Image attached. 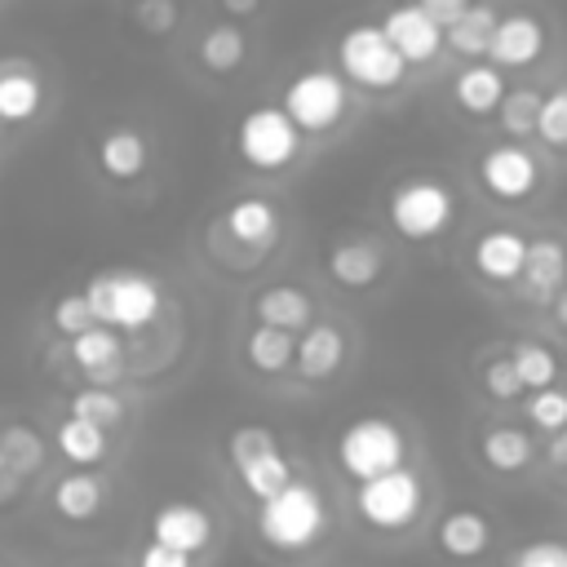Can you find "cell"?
<instances>
[{
    "label": "cell",
    "mask_w": 567,
    "mask_h": 567,
    "mask_svg": "<svg viewBox=\"0 0 567 567\" xmlns=\"http://www.w3.org/2000/svg\"><path fill=\"white\" fill-rule=\"evenodd\" d=\"M461 217V195L439 173H408L385 195V221L403 244H439Z\"/></svg>",
    "instance_id": "obj_2"
},
{
    "label": "cell",
    "mask_w": 567,
    "mask_h": 567,
    "mask_svg": "<svg viewBox=\"0 0 567 567\" xmlns=\"http://www.w3.org/2000/svg\"><path fill=\"white\" fill-rule=\"evenodd\" d=\"M18 483H22V478L9 470V461H4V452H0V501H9V496L18 492Z\"/></svg>",
    "instance_id": "obj_46"
},
{
    "label": "cell",
    "mask_w": 567,
    "mask_h": 567,
    "mask_svg": "<svg viewBox=\"0 0 567 567\" xmlns=\"http://www.w3.org/2000/svg\"><path fill=\"white\" fill-rule=\"evenodd\" d=\"M536 142L549 146V151H567V89H554V93L540 97Z\"/></svg>",
    "instance_id": "obj_37"
},
{
    "label": "cell",
    "mask_w": 567,
    "mask_h": 567,
    "mask_svg": "<svg viewBox=\"0 0 567 567\" xmlns=\"http://www.w3.org/2000/svg\"><path fill=\"white\" fill-rule=\"evenodd\" d=\"M478 461L501 474V478H518L536 465V439L527 425H514V421H487L478 430Z\"/></svg>",
    "instance_id": "obj_22"
},
{
    "label": "cell",
    "mask_w": 567,
    "mask_h": 567,
    "mask_svg": "<svg viewBox=\"0 0 567 567\" xmlns=\"http://www.w3.org/2000/svg\"><path fill=\"white\" fill-rule=\"evenodd\" d=\"M49 319H53V332H62L66 341H71V337H80V332H89V328L97 323V319H93V310H89V297H84V288H75V292H62V297L53 301Z\"/></svg>",
    "instance_id": "obj_38"
},
{
    "label": "cell",
    "mask_w": 567,
    "mask_h": 567,
    "mask_svg": "<svg viewBox=\"0 0 567 567\" xmlns=\"http://www.w3.org/2000/svg\"><path fill=\"white\" fill-rule=\"evenodd\" d=\"M354 518L377 536H408L425 509H430V478L408 461L403 470H390L381 478L354 483Z\"/></svg>",
    "instance_id": "obj_4"
},
{
    "label": "cell",
    "mask_w": 567,
    "mask_h": 567,
    "mask_svg": "<svg viewBox=\"0 0 567 567\" xmlns=\"http://www.w3.org/2000/svg\"><path fill=\"white\" fill-rule=\"evenodd\" d=\"M514 288L532 310H549L554 297L567 288V244L558 235H536L527 244V266Z\"/></svg>",
    "instance_id": "obj_19"
},
{
    "label": "cell",
    "mask_w": 567,
    "mask_h": 567,
    "mask_svg": "<svg viewBox=\"0 0 567 567\" xmlns=\"http://www.w3.org/2000/svg\"><path fill=\"white\" fill-rule=\"evenodd\" d=\"M509 363H514V372H518V381H523L527 394H532V390H549V385H558V377H563L558 350L545 346V341H532V337L509 346Z\"/></svg>",
    "instance_id": "obj_31"
},
{
    "label": "cell",
    "mask_w": 567,
    "mask_h": 567,
    "mask_svg": "<svg viewBox=\"0 0 567 567\" xmlns=\"http://www.w3.org/2000/svg\"><path fill=\"white\" fill-rule=\"evenodd\" d=\"M545 456H549V465H558V470L567 465V430L549 439V447H545Z\"/></svg>",
    "instance_id": "obj_44"
},
{
    "label": "cell",
    "mask_w": 567,
    "mask_h": 567,
    "mask_svg": "<svg viewBox=\"0 0 567 567\" xmlns=\"http://www.w3.org/2000/svg\"><path fill=\"white\" fill-rule=\"evenodd\" d=\"M53 452L62 461H71L75 470H93L106 461L111 452V434L93 421H80V416H62L58 430H53Z\"/></svg>",
    "instance_id": "obj_30"
},
{
    "label": "cell",
    "mask_w": 567,
    "mask_h": 567,
    "mask_svg": "<svg viewBox=\"0 0 567 567\" xmlns=\"http://www.w3.org/2000/svg\"><path fill=\"white\" fill-rule=\"evenodd\" d=\"M496 22H501L496 4H492V0H474V4L443 31V49L456 53L461 62H478V58H487V49H492Z\"/></svg>",
    "instance_id": "obj_28"
},
{
    "label": "cell",
    "mask_w": 567,
    "mask_h": 567,
    "mask_svg": "<svg viewBox=\"0 0 567 567\" xmlns=\"http://www.w3.org/2000/svg\"><path fill=\"white\" fill-rule=\"evenodd\" d=\"M84 297L93 319L115 332H142L164 315V288L146 270H97L84 284Z\"/></svg>",
    "instance_id": "obj_6"
},
{
    "label": "cell",
    "mask_w": 567,
    "mask_h": 567,
    "mask_svg": "<svg viewBox=\"0 0 567 567\" xmlns=\"http://www.w3.org/2000/svg\"><path fill=\"white\" fill-rule=\"evenodd\" d=\"M301 128L279 102H257L235 120V155L252 173H288L301 159Z\"/></svg>",
    "instance_id": "obj_9"
},
{
    "label": "cell",
    "mask_w": 567,
    "mask_h": 567,
    "mask_svg": "<svg viewBox=\"0 0 567 567\" xmlns=\"http://www.w3.org/2000/svg\"><path fill=\"white\" fill-rule=\"evenodd\" d=\"M527 244L532 239L523 230H514V226H487V230H478L470 239V252H465L470 275L478 284H487V288H514L518 275H523V266H527Z\"/></svg>",
    "instance_id": "obj_13"
},
{
    "label": "cell",
    "mask_w": 567,
    "mask_h": 567,
    "mask_svg": "<svg viewBox=\"0 0 567 567\" xmlns=\"http://www.w3.org/2000/svg\"><path fill=\"white\" fill-rule=\"evenodd\" d=\"M217 230L248 257H261L270 252L279 239H284V208L270 199V195H235L221 217H217Z\"/></svg>",
    "instance_id": "obj_12"
},
{
    "label": "cell",
    "mask_w": 567,
    "mask_h": 567,
    "mask_svg": "<svg viewBox=\"0 0 567 567\" xmlns=\"http://www.w3.org/2000/svg\"><path fill=\"white\" fill-rule=\"evenodd\" d=\"M137 567H195V558H186V554H177V549H168V545L146 540V545L137 549Z\"/></svg>",
    "instance_id": "obj_41"
},
{
    "label": "cell",
    "mask_w": 567,
    "mask_h": 567,
    "mask_svg": "<svg viewBox=\"0 0 567 567\" xmlns=\"http://www.w3.org/2000/svg\"><path fill=\"white\" fill-rule=\"evenodd\" d=\"M44 80L27 58L0 62V124H31L44 111Z\"/></svg>",
    "instance_id": "obj_25"
},
{
    "label": "cell",
    "mask_w": 567,
    "mask_h": 567,
    "mask_svg": "<svg viewBox=\"0 0 567 567\" xmlns=\"http://www.w3.org/2000/svg\"><path fill=\"white\" fill-rule=\"evenodd\" d=\"M66 416H80V421H93V425L111 430V425H120L128 416V403L111 385H80L66 399Z\"/></svg>",
    "instance_id": "obj_33"
},
{
    "label": "cell",
    "mask_w": 567,
    "mask_h": 567,
    "mask_svg": "<svg viewBox=\"0 0 567 567\" xmlns=\"http://www.w3.org/2000/svg\"><path fill=\"white\" fill-rule=\"evenodd\" d=\"M545 49H549L545 18L532 13V9H509V13H501V22H496L487 62L501 66V71H527V66H536V62L545 58Z\"/></svg>",
    "instance_id": "obj_14"
},
{
    "label": "cell",
    "mask_w": 567,
    "mask_h": 567,
    "mask_svg": "<svg viewBox=\"0 0 567 567\" xmlns=\"http://www.w3.org/2000/svg\"><path fill=\"white\" fill-rule=\"evenodd\" d=\"M221 4V13L230 18V22H244V18H252L257 9H261V0H217Z\"/></svg>",
    "instance_id": "obj_43"
},
{
    "label": "cell",
    "mask_w": 567,
    "mask_h": 567,
    "mask_svg": "<svg viewBox=\"0 0 567 567\" xmlns=\"http://www.w3.org/2000/svg\"><path fill=\"white\" fill-rule=\"evenodd\" d=\"M540 89L523 84V89H509L505 102L496 106V128L509 137V142H532L536 137V115H540Z\"/></svg>",
    "instance_id": "obj_32"
},
{
    "label": "cell",
    "mask_w": 567,
    "mask_h": 567,
    "mask_svg": "<svg viewBox=\"0 0 567 567\" xmlns=\"http://www.w3.org/2000/svg\"><path fill=\"white\" fill-rule=\"evenodd\" d=\"M332 461L350 483H368V478H381L390 470H403L412 461V443H408V434L394 416L363 412V416H350L337 430Z\"/></svg>",
    "instance_id": "obj_3"
},
{
    "label": "cell",
    "mask_w": 567,
    "mask_h": 567,
    "mask_svg": "<svg viewBox=\"0 0 567 567\" xmlns=\"http://www.w3.org/2000/svg\"><path fill=\"white\" fill-rule=\"evenodd\" d=\"M195 62L208 75H235L248 62V31L239 22H208L195 40Z\"/></svg>",
    "instance_id": "obj_27"
},
{
    "label": "cell",
    "mask_w": 567,
    "mask_h": 567,
    "mask_svg": "<svg viewBox=\"0 0 567 567\" xmlns=\"http://www.w3.org/2000/svg\"><path fill=\"white\" fill-rule=\"evenodd\" d=\"M279 106L292 115L301 137H332L354 111V89L346 84V75L337 66L306 62L284 80Z\"/></svg>",
    "instance_id": "obj_5"
},
{
    "label": "cell",
    "mask_w": 567,
    "mask_h": 567,
    "mask_svg": "<svg viewBox=\"0 0 567 567\" xmlns=\"http://www.w3.org/2000/svg\"><path fill=\"white\" fill-rule=\"evenodd\" d=\"M381 31L390 35V44L399 49V58L416 71V66H430L439 62L447 49H443V27L434 18H425L412 0H399L381 13Z\"/></svg>",
    "instance_id": "obj_16"
},
{
    "label": "cell",
    "mask_w": 567,
    "mask_h": 567,
    "mask_svg": "<svg viewBox=\"0 0 567 567\" xmlns=\"http://www.w3.org/2000/svg\"><path fill=\"white\" fill-rule=\"evenodd\" d=\"M244 363L261 377H284L292 372V354H297V337L284 328H266V323H248L244 332Z\"/></svg>",
    "instance_id": "obj_29"
},
{
    "label": "cell",
    "mask_w": 567,
    "mask_h": 567,
    "mask_svg": "<svg viewBox=\"0 0 567 567\" xmlns=\"http://www.w3.org/2000/svg\"><path fill=\"white\" fill-rule=\"evenodd\" d=\"M390 248L377 235H337L323 252V275L341 292H368L390 275Z\"/></svg>",
    "instance_id": "obj_11"
},
{
    "label": "cell",
    "mask_w": 567,
    "mask_h": 567,
    "mask_svg": "<svg viewBox=\"0 0 567 567\" xmlns=\"http://www.w3.org/2000/svg\"><path fill=\"white\" fill-rule=\"evenodd\" d=\"M226 461H230V474H235L239 492L252 496L257 505L270 501L275 492H284L297 478L279 434L270 425H261V421H239L226 434Z\"/></svg>",
    "instance_id": "obj_7"
},
{
    "label": "cell",
    "mask_w": 567,
    "mask_h": 567,
    "mask_svg": "<svg viewBox=\"0 0 567 567\" xmlns=\"http://www.w3.org/2000/svg\"><path fill=\"white\" fill-rule=\"evenodd\" d=\"M496 545V527L478 505H456L434 523V549L447 563H478Z\"/></svg>",
    "instance_id": "obj_18"
},
{
    "label": "cell",
    "mask_w": 567,
    "mask_h": 567,
    "mask_svg": "<svg viewBox=\"0 0 567 567\" xmlns=\"http://www.w3.org/2000/svg\"><path fill=\"white\" fill-rule=\"evenodd\" d=\"M151 540L195 558V554H204L213 545V514L199 501H190V496L159 501L151 509Z\"/></svg>",
    "instance_id": "obj_15"
},
{
    "label": "cell",
    "mask_w": 567,
    "mask_h": 567,
    "mask_svg": "<svg viewBox=\"0 0 567 567\" xmlns=\"http://www.w3.org/2000/svg\"><path fill=\"white\" fill-rule=\"evenodd\" d=\"M350 359V337L337 319H315L301 337H297V354H292V377H301L306 385H323L332 381Z\"/></svg>",
    "instance_id": "obj_17"
},
{
    "label": "cell",
    "mask_w": 567,
    "mask_h": 567,
    "mask_svg": "<svg viewBox=\"0 0 567 567\" xmlns=\"http://www.w3.org/2000/svg\"><path fill=\"white\" fill-rule=\"evenodd\" d=\"M505 93H509V80H505V71L492 66L487 58L461 62V71L452 75V102H456V111L470 115V120H492L496 106L505 102Z\"/></svg>",
    "instance_id": "obj_23"
},
{
    "label": "cell",
    "mask_w": 567,
    "mask_h": 567,
    "mask_svg": "<svg viewBox=\"0 0 567 567\" xmlns=\"http://www.w3.org/2000/svg\"><path fill=\"white\" fill-rule=\"evenodd\" d=\"M248 310H252V323L284 328V332H292V337H301V332L319 319V301H315V292L301 288V284H288V279L257 288V292L248 297Z\"/></svg>",
    "instance_id": "obj_20"
},
{
    "label": "cell",
    "mask_w": 567,
    "mask_h": 567,
    "mask_svg": "<svg viewBox=\"0 0 567 567\" xmlns=\"http://www.w3.org/2000/svg\"><path fill=\"white\" fill-rule=\"evenodd\" d=\"M478 385H483V394L492 403H518V399H527V390H523V381H518V372L509 363V350L505 354H487L478 363Z\"/></svg>",
    "instance_id": "obj_36"
},
{
    "label": "cell",
    "mask_w": 567,
    "mask_h": 567,
    "mask_svg": "<svg viewBox=\"0 0 567 567\" xmlns=\"http://www.w3.org/2000/svg\"><path fill=\"white\" fill-rule=\"evenodd\" d=\"M128 18H133V27L146 31V35H168V31H177V22H182V4H177V0H133V4H128Z\"/></svg>",
    "instance_id": "obj_39"
},
{
    "label": "cell",
    "mask_w": 567,
    "mask_h": 567,
    "mask_svg": "<svg viewBox=\"0 0 567 567\" xmlns=\"http://www.w3.org/2000/svg\"><path fill=\"white\" fill-rule=\"evenodd\" d=\"M93 164H97V173H102L106 182L133 186V182L151 168V142H146L142 128L115 124V128H106V133L93 142Z\"/></svg>",
    "instance_id": "obj_21"
},
{
    "label": "cell",
    "mask_w": 567,
    "mask_h": 567,
    "mask_svg": "<svg viewBox=\"0 0 567 567\" xmlns=\"http://www.w3.org/2000/svg\"><path fill=\"white\" fill-rule=\"evenodd\" d=\"M474 182L496 204H523L540 190V155L527 142H487L474 159Z\"/></svg>",
    "instance_id": "obj_10"
},
{
    "label": "cell",
    "mask_w": 567,
    "mask_h": 567,
    "mask_svg": "<svg viewBox=\"0 0 567 567\" xmlns=\"http://www.w3.org/2000/svg\"><path fill=\"white\" fill-rule=\"evenodd\" d=\"M106 496H111V487H106V478L97 470H71V474H62L53 483L49 505L66 523H93L106 509Z\"/></svg>",
    "instance_id": "obj_26"
},
{
    "label": "cell",
    "mask_w": 567,
    "mask_h": 567,
    "mask_svg": "<svg viewBox=\"0 0 567 567\" xmlns=\"http://www.w3.org/2000/svg\"><path fill=\"white\" fill-rule=\"evenodd\" d=\"M252 532L270 554H306L332 532V505L310 478H292L284 492L257 505Z\"/></svg>",
    "instance_id": "obj_1"
},
{
    "label": "cell",
    "mask_w": 567,
    "mask_h": 567,
    "mask_svg": "<svg viewBox=\"0 0 567 567\" xmlns=\"http://www.w3.org/2000/svg\"><path fill=\"white\" fill-rule=\"evenodd\" d=\"M412 4H416L425 18H434V22L447 31V27H452V22H456V18H461V13H465L474 0H412Z\"/></svg>",
    "instance_id": "obj_42"
},
{
    "label": "cell",
    "mask_w": 567,
    "mask_h": 567,
    "mask_svg": "<svg viewBox=\"0 0 567 567\" xmlns=\"http://www.w3.org/2000/svg\"><path fill=\"white\" fill-rule=\"evenodd\" d=\"M66 359L89 377V385H111L124 372V337L106 323H93L66 341Z\"/></svg>",
    "instance_id": "obj_24"
},
{
    "label": "cell",
    "mask_w": 567,
    "mask_h": 567,
    "mask_svg": "<svg viewBox=\"0 0 567 567\" xmlns=\"http://www.w3.org/2000/svg\"><path fill=\"white\" fill-rule=\"evenodd\" d=\"M332 58H337V71L346 75V84L363 89V93H394L412 71L399 58V49L390 44V35L381 31V22L341 27V35L332 44Z\"/></svg>",
    "instance_id": "obj_8"
},
{
    "label": "cell",
    "mask_w": 567,
    "mask_h": 567,
    "mask_svg": "<svg viewBox=\"0 0 567 567\" xmlns=\"http://www.w3.org/2000/svg\"><path fill=\"white\" fill-rule=\"evenodd\" d=\"M563 89H567V84H563Z\"/></svg>",
    "instance_id": "obj_47"
},
{
    "label": "cell",
    "mask_w": 567,
    "mask_h": 567,
    "mask_svg": "<svg viewBox=\"0 0 567 567\" xmlns=\"http://www.w3.org/2000/svg\"><path fill=\"white\" fill-rule=\"evenodd\" d=\"M545 315H549V323H554L558 332H567V288H563V292L554 297V306H549Z\"/></svg>",
    "instance_id": "obj_45"
},
{
    "label": "cell",
    "mask_w": 567,
    "mask_h": 567,
    "mask_svg": "<svg viewBox=\"0 0 567 567\" xmlns=\"http://www.w3.org/2000/svg\"><path fill=\"white\" fill-rule=\"evenodd\" d=\"M0 452H4V461H9V470L18 474V478H31L40 465H44V456H49V443L31 430V425H0Z\"/></svg>",
    "instance_id": "obj_34"
},
{
    "label": "cell",
    "mask_w": 567,
    "mask_h": 567,
    "mask_svg": "<svg viewBox=\"0 0 567 567\" xmlns=\"http://www.w3.org/2000/svg\"><path fill=\"white\" fill-rule=\"evenodd\" d=\"M523 421L540 434H563L567 430V385H549V390H532L523 399Z\"/></svg>",
    "instance_id": "obj_35"
},
{
    "label": "cell",
    "mask_w": 567,
    "mask_h": 567,
    "mask_svg": "<svg viewBox=\"0 0 567 567\" xmlns=\"http://www.w3.org/2000/svg\"><path fill=\"white\" fill-rule=\"evenodd\" d=\"M505 567H567V540L563 536H532L509 554Z\"/></svg>",
    "instance_id": "obj_40"
}]
</instances>
